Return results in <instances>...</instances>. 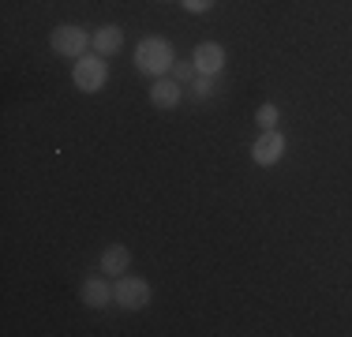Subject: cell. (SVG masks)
I'll return each instance as SVG.
<instances>
[{
	"instance_id": "8fae6325",
	"label": "cell",
	"mask_w": 352,
	"mask_h": 337,
	"mask_svg": "<svg viewBox=\"0 0 352 337\" xmlns=\"http://www.w3.org/2000/svg\"><path fill=\"white\" fill-rule=\"evenodd\" d=\"M278 120H281V109L274 105V101H263V105L255 109V124H258V131H274V128H278Z\"/></svg>"
},
{
	"instance_id": "5bb4252c",
	"label": "cell",
	"mask_w": 352,
	"mask_h": 337,
	"mask_svg": "<svg viewBox=\"0 0 352 337\" xmlns=\"http://www.w3.org/2000/svg\"><path fill=\"white\" fill-rule=\"evenodd\" d=\"M214 4L217 0H180V8L188 15H206V12H214Z\"/></svg>"
},
{
	"instance_id": "3957f363",
	"label": "cell",
	"mask_w": 352,
	"mask_h": 337,
	"mask_svg": "<svg viewBox=\"0 0 352 337\" xmlns=\"http://www.w3.org/2000/svg\"><path fill=\"white\" fill-rule=\"evenodd\" d=\"M90 41H94V34L75 27V23H60V27H53V34H49L53 53L56 56H68V61H79L82 53H90Z\"/></svg>"
},
{
	"instance_id": "30bf717a",
	"label": "cell",
	"mask_w": 352,
	"mask_h": 337,
	"mask_svg": "<svg viewBox=\"0 0 352 337\" xmlns=\"http://www.w3.org/2000/svg\"><path fill=\"white\" fill-rule=\"evenodd\" d=\"M90 49L102 56H116L124 49V30L116 27V23H109V27H98L94 30V41H90Z\"/></svg>"
},
{
	"instance_id": "52a82bcc",
	"label": "cell",
	"mask_w": 352,
	"mask_h": 337,
	"mask_svg": "<svg viewBox=\"0 0 352 337\" xmlns=\"http://www.w3.org/2000/svg\"><path fill=\"white\" fill-rule=\"evenodd\" d=\"M191 61H195L199 75H221V72H225V61H229V53H225L221 41H199L195 53H191Z\"/></svg>"
},
{
	"instance_id": "7a4b0ae2",
	"label": "cell",
	"mask_w": 352,
	"mask_h": 337,
	"mask_svg": "<svg viewBox=\"0 0 352 337\" xmlns=\"http://www.w3.org/2000/svg\"><path fill=\"white\" fill-rule=\"evenodd\" d=\"M105 79H109V64H105V56L102 53H82L79 61L72 64V83L82 90V94H98V90L105 87Z\"/></svg>"
},
{
	"instance_id": "8992f818",
	"label": "cell",
	"mask_w": 352,
	"mask_h": 337,
	"mask_svg": "<svg viewBox=\"0 0 352 337\" xmlns=\"http://www.w3.org/2000/svg\"><path fill=\"white\" fill-rule=\"evenodd\" d=\"M79 300H82V307H90V311H102V307H109V303H116V300H113V281H109V274L87 277V281H82V289H79Z\"/></svg>"
},
{
	"instance_id": "4fadbf2b",
	"label": "cell",
	"mask_w": 352,
	"mask_h": 337,
	"mask_svg": "<svg viewBox=\"0 0 352 337\" xmlns=\"http://www.w3.org/2000/svg\"><path fill=\"white\" fill-rule=\"evenodd\" d=\"M195 75H199L195 61H176V64H173V79H176V83H195Z\"/></svg>"
},
{
	"instance_id": "ba28073f",
	"label": "cell",
	"mask_w": 352,
	"mask_h": 337,
	"mask_svg": "<svg viewBox=\"0 0 352 337\" xmlns=\"http://www.w3.org/2000/svg\"><path fill=\"white\" fill-rule=\"evenodd\" d=\"M184 101V83H176L173 75H162V79L150 83V105L154 109H176Z\"/></svg>"
},
{
	"instance_id": "277c9868",
	"label": "cell",
	"mask_w": 352,
	"mask_h": 337,
	"mask_svg": "<svg viewBox=\"0 0 352 337\" xmlns=\"http://www.w3.org/2000/svg\"><path fill=\"white\" fill-rule=\"evenodd\" d=\"M113 300L120 311H142L150 303V281L135 274H120L113 277Z\"/></svg>"
},
{
	"instance_id": "5b68a950",
	"label": "cell",
	"mask_w": 352,
	"mask_h": 337,
	"mask_svg": "<svg viewBox=\"0 0 352 337\" xmlns=\"http://www.w3.org/2000/svg\"><path fill=\"white\" fill-rule=\"evenodd\" d=\"M285 150H289V139H285V131H258V139L251 142V162L258 168H274L285 157Z\"/></svg>"
},
{
	"instance_id": "7c38bea8",
	"label": "cell",
	"mask_w": 352,
	"mask_h": 337,
	"mask_svg": "<svg viewBox=\"0 0 352 337\" xmlns=\"http://www.w3.org/2000/svg\"><path fill=\"white\" fill-rule=\"evenodd\" d=\"M214 90H217V75H195V83H191V101L214 98Z\"/></svg>"
},
{
	"instance_id": "9c48e42d",
	"label": "cell",
	"mask_w": 352,
	"mask_h": 337,
	"mask_svg": "<svg viewBox=\"0 0 352 337\" xmlns=\"http://www.w3.org/2000/svg\"><path fill=\"white\" fill-rule=\"evenodd\" d=\"M128 266H131V248L128 243H109V248L102 251V263H98V270L109 274V277L128 274Z\"/></svg>"
},
{
	"instance_id": "6da1fadb",
	"label": "cell",
	"mask_w": 352,
	"mask_h": 337,
	"mask_svg": "<svg viewBox=\"0 0 352 337\" xmlns=\"http://www.w3.org/2000/svg\"><path fill=\"white\" fill-rule=\"evenodd\" d=\"M173 64H176V49L169 38H157V34H150V38H142L135 45V67L142 75H150V79H162V75H173Z\"/></svg>"
}]
</instances>
